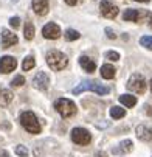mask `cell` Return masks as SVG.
I'll return each mask as SVG.
<instances>
[{
	"mask_svg": "<svg viewBox=\"0 0 152 157\" xmlns=\"http://www.w3.org/2000/svg\"><path fill=\"white\" fill-rule=\"evenodd\" d=\"M84 90H92V92H95V94H98V95H107L109 92H110V89L98 84L96 81H82L81 84H78V86L73 89L72 92H73L75 95H79V94H82Z\"/></svg>",
	"mask_w": 152,
	"mask_h": 157,
	"instance_id": "1",
	"label": "cell"
},
{
	"mask_svg": "<svg viewBox=\"0 0 152 157\" xmlns=\"http://www.w3.org/2000/svg\"><path fill=\"white\" fill-rule=\"evenodd\" d=\"M20 124L24 126L30 134H39L40 132V124H39L36 115L33 114L31 110L22 112V115H20Z\"/></svg>",
	"mask_w": 152,
	"mask_h": 157,
	"instance_id": "2",
	"label": "cell"
},
{
	"mask_svg": "<svg viewBox=\"0 0 152 157\" xmlns=\"http://www.w3.org/2000/svg\"><path fill=\"white\" fill-rule=\"evenodd\" d=\"M47 64L51 67L53 70L57 72V70H62V69L67 67L69 59H67V56H65L64 53H61L57 50H53V52L47 53Z\"/></svg>",
	"mask_w": 152,
	"mask_h": 157,
	"instance_id": "3",
	"label": "cell"
},
{
	"mask_svg": "<svg viewBox=\"0 0 152 157\" xmlns=\"http://www.w3.org/2000/svg\"><path fill=\"white\" fill-rule=\"evenodd\" d=\"M54 109L59 112V115L64 117V118H69V117H72V115L76 114V104H75L72 100H67V98H59V100H56Z\"/></svg>",
	"mask_w": 152,
	"mask_h": 157,
	"instance_id": "4",
	"label": "cell"
},
{
	"mask_svg": "<svg viewBox=\"0 0 152 157\" xmlns=\"http://www.w3.org/2000/svg\"><path fill=\"white\" fill-rule=\"evenodd\" d=\"M127 87H129V90H132L135 94H144L146 90V81L141 75L138 73H134L132 76L129 78L127 81Z\"/></svg>",
	"mask_w": 152,
	"mask_h": 157,
	"instance_id": "5",
	"label": "cell"
},
{
	"mask_svg": "<svg viewBox=\"0 0 152 157\" xmlns=\"http://www.w3.org/2000/svg\"><path fill=\"white\" fill-rule=\"evenodd\" d=\"M72 140L78 145H89L92 140V134L84 128H75L72 131Z\"/></svg>",
	"mask_w": 152,
	"mask_h": 157,
	"instance_id": "6",
	"label": "cell"
},
{
	"mask_svg": "<svg viewBox=\"0 0 152 157\" xmlns=\"http://www.w3.org/2000/svg\"><path fill=\"white\" fill-rule=\"evenodd\" d=\"M149 16H150V13H147V11H138V10H132V8H130V10L124 11L123 19L124 20H130V22H141L144 19L149 20Z\"/></svg>",
	"mask_w": 152,
	"mask_h": 157,
	"instance_id": "7",
	"label": "cell"
},
{
	"mask_svg": "<svg viewBox=\"0 0 152 157\" xmlns=\"http://www.w3.org/2000/svg\"><path fill=\"white\" fill-rule=\"evenodd\" d=\"M99 10H101V14L107 19H113L118 16V6L113 5L112 2H109V0H101Z\"/></svg>",
	"mask_w": 152,
	"mask_h": 157,
	"instance_id": "8",
	"label": "cell"
},
{
	"mask_svg": "<svg viewBox=\"0 0 152 157\" xmlns=\"http://www.w3.org/2000/svg\"><path fill=\"white\" fill-rule=\"evenodd\" d=\"M17 67V61L13 56H2L0 58V73H9Z\"/></svg>",
	"mask_w": 152,
	"mask_h": 157,
	"instance_id": "9",
	"label": "cell"
},
{
	"mask_svg": "<svg viewBox=\"0 0 152 157\" xmlns=\"http://www.w3.org/2000/svg\"><path fill=\"white\" fill-rule=\"evenodd\" d=\"M33 84H34L36 89H39V90H47L48 84H50V78H48V75L45 72H39L33 78Z\"/></svg>",
	"mask_w": 152,
	"mask_h": 157,
	"instance_id": "10",
	"label": "cell"
},
{
	"mask_svg": "<svg viewBox=\"0 0 152 157\" xmlns=\"http://www.w3.org/2000/svg\"><path fill=\"white\" fill-rule=\"evenodd\" d=\"M17 36L14 33H11L9 30H2V36H0V44H2V48H9L11 45L17 44Z\"/></svg>",
	"mask_w": 152,
	"mask_h": 157,
	"instance_id": "11",
	"label": "cell"
},
{
	"mask_svg": "<svg viewBox=\"0 0 152 157\" xmlns=\"http://www.w3.org/2000/svg\"><path fill=\"white\" fill-rule=\"evenodd\" d=\"M42 34L45 39H57L61 36V28L51 22V24H47L42 28Z\"/></svg>",
	"mask_w": 152,
	"mask_h": 157,
	"instance_id": "12",
	"label": "cell"
},
{
	"mask_svg": "<svg viewBox=\"0 0 152 157\" xmlns=\"http://www.w3.org/2000/svg\"><path fill=\"white\" fill-rule=\"evenodd\" d=\"M33 10L39 16H45L50 10L48 6V0H33Z\"/></svg>",
	"mask_w": 152,
	"mask_h": 157,
	"instance_id": "13",
	"label": "cell"
},
{
	"mask_svg": "<svg viewBox=\"0 0 152 157\" xmlns=\"http://www.w3.org/2000/svg\"><path fill=\"white\" fill-rule=\"evenodd\" d=\"M135 132H137V137H138L140 140H143V142L152 140V129L147 128V126H144V124H140V126L135 129Z\"/></svg>",
	"mask_w": 152,
	"mask_h": 157,
	"instance_id": "14",
	"label": "cell"
},
{
	"mask_svg": "<svg viewBox=\"0 0 152 157\" xmlns=\"http://www.w3.org/2000/svg\"><path fill=\"white\" fill-rule=\"evenodd\" d=\"M79 64H81V67H82V69H84L87 73H93V72L96 70L95 61L90 59L89 56H81V58H79Z\"/></svg>",
	"mask_w": 152,
	"mask_h": 157,
	"instance_id": "15",
	"label": "cell"
},
{
	"mask_svg": "<svg viewBox=\"0 0 152 157\" xmlns=\"http://www.w3.org/2000/svg\"><path fill=\"white\" fill-rule=\"evenodd\" d=\"M13 101V94L8 89L0 87V106H8Z\"/></svg>",
	"mask_w": 152,
	"mask_h": 157,
	"instance_id": "16",
	"label": "cell"
},
{
	"mask_svg": "<svg viewBox=\"0 0 152 157\" xmlns=\"http://www.w3.org/2000/svg\"><path fill=\"white\" fill-rule=\"evenodd\" d=\"M115 67L113 65H110V64H104L102 67H101V76L104 78V79H112L113 76H115Z\"/></svg>",
	"mask_w": 152,
	"mask_h": 157,
	"instance_id": "17",
	"label": "cell"
},
{
	"mask_svg": "<svg viewBox=\"0 0 152 157\" xmlns=\"http://www.w3.org/2000/svg\"><path fill=\"white\" fill-rule=\"evenodd\" d=\"M120 103H121V104H124L126 107H134V106L137 104V97L124 94V95H121V97H120Z\"/></svg>",
	"mask_w": 152,
	"mask_h": 157,
	"instance_id": "18",
	"label": "cell"
},
{
	"mask_svg": "<svg viewBox=\"0 0 152 157\" xmlns=\"http://www.w3.org/2000/svg\"><path fill=\"white\" fill-rule=\"evenodd\" d=\"M24 36L27 40H31L34 37V25L31 24V22H27L25 27H24Z\"/></svg>",
	"mask_w": 152,
	"mask_h": 157,
	"instance_id": "19",
	"label": "cell"
},
{
	"mask_svg": "<svg viewBox=\"0 0 152 157\" xmlns=\"http://www.w3.org/2000/svg\"><path fill=\"white\" fill-rule=\"evenodd\" d=\"M124 115H126V110L123 107H120V106H113L110 109V117L112 118H123Z\"/></svg>",
	"mask_w": 152,
	"mask_h": 157,
	"instance_id": "20",
	"label": "cell"
},
{
	"mask_svg": "<svg viewBox=\"0 0 152 157\" xmlns=\"http://www.w3.org/2000/svg\"><path fill=\"white\" fill-rule=\"evenodd\" d=\"M34 65H36L34 58H33V56H27V58L24 59V62H22V69H24V70L27 72V70H31Z\"/></svg>",
	"mask_w": 152,
	"mask_h": 157,
	"instance_id": "21",
	"label": "cell"
},
{
	"mask_svg": "<svg viewBox=\"0 0 152 157\" xmlns=\"http://www.w3.org/2000/svg\"><path fill=\"white\" fill-rule=\"evenodd\" d=\"M132 151V142L130 140H123L120 143V149H117L115 152H129Z\"/></svg>",
	"mask_w": 152,
	"mask_h": 157,
	"instance_id": "22",
	"label": "cell"
},
{
	"mask_svg": "<svg viewBox=\"0 0 152 157\" xmlns=\"http://www.w3.org/2000/svg\"><path fill=\"white\" fill-rule=\"evenodd\" d=\"M140 44H141V47H144L147 50H152V36H143L140 39Z\"/></svg>",
	"mask_w": 152,
	"mask_h": 157,
	"instance_id": "23",
	"label": "cell"
},
{
	"mask_svg": "<svg viewBox=\"0 0 152 157\" xmlns=\"http://www.w3.org/2000/svg\"><path fill=\"white\" fill-rule=\"evenodd\" d=\"M78 37H79V33H78L76 30H72V28H70V30L65 31V39L70 40V42H72V40H76Z\"/></svg>",
	"mask_w": 152,
	"mask_h": 157,
	"instance_id": "24",
	"label": "cell"
},
{
	"mask_svg": "<svg viewBox=\"0 0 152 157\" xmlns=\"http://www.w3.org/2000/svg\"><path fill=\"white\" fill-rule=\"evenodd\" d=\"M16 154L20 155V157H28V149H27V146L17 145V146H16Z\"/></svg>",
	"mask_w": 152,
	"mask_h": 157,
	"instance_id": "25",
	"label": "cell"
},
{
	"mask_svg": "<svg viewBox=\"0 0 152 157\" xmlns=\"http://www.w3.org/2000/svg\"><path fill=\"white\" fill-rule=\"evenodd\" d=\"M24 84H25V78L22 76V75L14 76V79L11 81V86H16V87H20V86H24Z\"/></svg>",
	"mask_w": 152,
	"mask_h": 157,
	"instance_id": "26",
	"label": "cell"
},
{
	"mask_svg": "<svg viewBox=\"0 0 152 157\" xmlns=\"http://www.w3.org/2000/svg\"><path fill=\"white\" fill-rule=\"evenodd\" d=\"M106 58L109 61H118L120 59V53H117V52H107L106 53Z\"/></svg>",
	"mask_w": 152,
	"mask_h": 157,
	"instance_id": "27",
	"label": "cell"
},
{
	"mask_svg": "<svg viewBox=\"0 0 152 157\" xmlns=\"http://www.w3.org/2000/svg\"><path fill=\"white\" fill-rule=\"evenodd\" d=\"M9 25H11L14 30L19 28V27H20V19H19V17H11V19H9Z\"/></svg>",
	"mask_w": 152,
	"mask_h": 157,
	"instance_id": "28",
	"label": "cell"
},
{
	"mask_svg": "<svg viewBox=\"0 0 152 157\" xmlns=\"http://www.w3.org/2000/svg\"><path fill=\"white\" fill-rule=\"evenodd\" d=\"M106 34H107V37H109V39H115V37H117V34H115L110 28H106Z\"/></svg>",
	"mask_w": 152,
	"mask_h": 157,
	"instance_id": "29",
	"label": "cell"
},
{
	"mask_svg": "<svg viewBox=\"0 0 152 157\" xmlns=\"http://www.w3.org/2000/svg\"><path fill=\"white\" fill-rule=\"evenodd\" d=\"M65 3L70 5V6H73V5H76V3H78V0H65Z\"/></svg>",
	"mask_w": 152,
	"mask_h": 157,
	"instance_id": "30",
	"label": "cell"
},
{
	"mask_svg": "<svg viewBox=\"0 0 152 157\" xmlns=\"http://www.w3.org/2000/svg\"><path fill=\"white\" fill-rule=\"evenodd\" d=\"M95 157H107V155H106V152H102V151H98V152L95 154Z\"/></svg>",
	"mask_w": 152,
	"mask_h": 157,
	"instance_id": "31",
	"label": "cell"
},
{
	"mask_svg": "<svg viewBox=\"0 0 152 157\" xmlns=\"http://www.w3.org/2000/svg\"><path fill=\"white\" fill-rule=\"evenodd\" d=\"M0 157H9L6 151H0Z\"/></svg>",
	"mask_w": 152,
	"mask_h": 157,
	"instance_id": "32",
	"label": "cell"
},
{
	"mask_svg": "<svg viewBox=\"0 0 152 157\" xmlns=\"http://www.w3.org/2000/svg\"><path fill=\"white\" fill-rule=\"evenodd\" d=\"M147 22H149V27L152 28V13H150V16H149V20H147Z\"/></svg>",
	"mask_w": 152,
	"mask_h": 157,
	"instance_id": "33",
	"label": "cell"
},
{
	"mask_svg": "<svg viewBox=\"0 0 152 157\" xmlns=\"http://www.w3.org/2000/svg\"><path fill=\"white\" fill-rule=\"evenodd\" d=\"M135 2H143V3H147V2H150V0H135Z\"/></svg>",
	"mask_w": 152,
	"mask_h": 157,
	"instance_id": "34",
	"label": "cell"
},
{
	"mask_svg": "<svg viewBox=\"0 0 152 157\" xmlns=\"http://www.w3.org/2000/svg\"><path fill=\"white\" fill-rule=\"evenodd\" d=\"M150 90H152V79H150Z\"/></svg>",
	"mask_w": 152,
	"mask_h": 157,
	"instance_id": "35",
	"label": "cell"
},
{
	"mask_svg": "<svg viewBox=\"0 0 152 157\" xmlns=\"http://www.w3.org/2000/svg\"><path fill=\"white\" fill-rule=\"evenodd\" d=\"M14 2H16V0H14Z\"/></svg>",
	"mask_w": 152,
	"mask_h": 157,
	"instance_id": "36",
	"label": "cell"
}]
</instances>
